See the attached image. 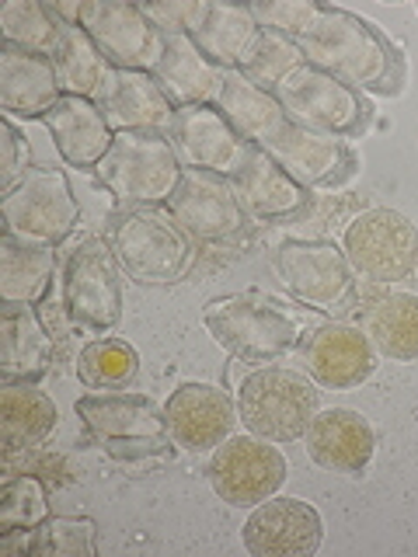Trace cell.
Here are the masks:
<instances>
[{
	"label": "cell",
	"instance_id": "1",
	"mask_svg": "<svg viewBox=\"0 0 418 557\" xmlns=\"http://www.w3.org/2000/svg\"><path fill=\"white\" fill-rule=\"evenodd\" d=\"M304 60L328 70V74L342 77L353 84L356 91H380V95H397L405 66H401L397 49L373 22L321 4V14L314 17V25L296 39Z\"/></svg>",
	"mask_w": 418,
	"mask_h": 557
},
{
	"label": "cell",
	"instance_id": "2",
	"mask_svg": "<svg viewBox=\"0 0 418 557\" xmlns=\"http://www.w3.org/2000/svg\"><path fill=\"white\" fill-rule=\"evenodd\" d=\"M209 335L241 362H272L304 338V318L261 293L220 296L206 307Z\"/></svg>",
	"mask_w": 418,
	"mask_h": 557
},
{
	"label": "cell",
	"instance_id": "3",
	"mask_svg": "<svg viewBox=\"0 0 418 557\" xmlns=\"http://www.w3.org/2000/svg\"><path fill=\"white\" fill-rule=\"evenodd\" d=\"M112 255L136 283L161 286L185 278L196 261V240L164 209L136 206L112 220Z\"/></svg>",
	"mask_w": 418,
	"mask_h": 557
},
{
	"label": "cell",
	"instance_id": "4",
	"mask_svg": "<svg viewBox=\"0 0 418 557\" xmlns=\"http://www.w3.org/2000/svg\"><path fill=\"white\" fill-rule=\"evenodd\" d=\"M98 182L112 191L119 202L157 206L168 202L179 188L185 164L179 150L161 133H115L109 153L101 157Z\"/></svg>",
	"mask_w": 418,
	"mask_h": 557
},
{
	"label": "cell",
	"instance_id": "5",
	"mask_svg": "<svg viewBox=\"0 0 418 557\" xmlns=\"http://www.w3.org/2000/svg\"><path fill=\"white\" fill-rule=\"evenodd\" d=\"M237 414L248 432L272 443H293L318 414V387L286 366H258L237 387Z\"/></svg>",
	"mask_w": 418,
	"mask_h": 557
},
{
	"label": "cell",
	"instance_id": "6",
	"mask_svg": "<svg viewBox=\"0 0 418 557\" xmlns=\"http://www.w3.org/2000/svg\"><path fill=\"white\" fill-rule=\"evenodd\" d=\"M77 414L87 432L104 446L112 460H144L171 457V435L164 422V408L139 394H84L77 400Z\"/></svg>",
	"mask_w": 418,
	"mask_h": 557
},
{
	"label": "cell",
	"instance_id": "7",
	"mask_svg": "<svg viewBox=\"0 0 418 557\" xmlns=\"http://www.w3.org/2000/svg\"><path fill=\"white\" fill-rule=\"evenodd\" d=\"M272 95L293 122H300L314 133L356 139L373 122V104L362 98V91L314 63L296 66Z\"/></svg>",
	"mask_w": 418,
	"mask_h": 557
},
{
	"label": "cell",
	"instance_id": "8",
	"mask_svg": "<svg viewBox=\"0 0 418 557\" xmlns=\"http://www.w3.org/2000/svg\"><path fill=\"white\" fill-rule=\"evenodd\" d=\"M0 209H4V234L42 248H57L81 223V202L63 168H28L22 182L4 191Z\"/></svg>",
	"mask_w": 418,
	"mask_h": 557
},
{
	"label": "cell",
	"instance_id": "9",
	"mask_svg": "<svg viewBox=\"0 0 418 557\" xmlns=\"http://www.w3.org/2000/svg\"><path fill=\"white\" fill-rule=\"evenodd\" d=\"M342 251L359 278H370L373 286H394L415 272L418 231L397 209L370 206L345 223Z\"/></svg>",
	"mask_w": 418,
	"mask_h": 557
},
{
	"label": "cell",
	"instance_id": "10",
	"mask_svg": "<svg viewBox=\"0 0 418 557\" xmlns=\"http://www.w3.org/2000/svg\"><path fill=\"white\" fill-rule=\"evenodd\" d=\"M206 478L226 505L255 509L266 498L279 495V487L290 478V463L279 443L261 440L255 432H241L213 449Z\"/></svg>",
	"mask_w": 418,
	"mask_h": 557
},
{
	"label": "cell",
	"instance_id": "11",
	"mask_svg": "<svg viewBox=\"0 0 418 557\" xmlns=\"http://www.w3.org/2000/svg\"><path fill=\"white\" fill-rule=\"evenodd\" d=\"M63 310L77 327L112 331L122 318V265L112 244L84 240L63 265Z\"/></svg>",
	"mask_w": 418,
	"mask_h": 557
},
{
	"label": "cell",
	"instance_id": "12",
	"mask_svg": "<svg viewBox=\"0 0 418 557\" xmlns=\"http://www.w3.org/2000/svg\"><path fill=\"white\" fill-rule=\"evenodd\" d=\"M272 265L296 300L314 310H342L356 293V269L331 240H286Z\"/></svg>",
	"mask_w": 418,
	"mask_h": 557
},
{
	"label": "cell",
	"instance_id": "13",
	"mask_svg": "<svg viewBox=\"0 0 418 557\" xmlns=\"http://www.w3.org/2000/svg\"><path fill=\"white\" fill-rule=\"evenodd\" d=\"M77 25L91 35L95 46L109 57L112 66L122 70H147L161 63L168 35L157 28L139 4H122V0H81Z\"/></svg>",
	"mask_w": 418,
	"mask_h": 557
},
{
	"label": "cell",
	"instance_id": "14",
	"mask_svg": "<svg viewBox=\"0 0 418 557\" xmlns=\"http://www.w3.org/2000/svg\"><path fill=\"white\" fill-rule=\"evenodd\" d=\"M307 376L324 391H353L380 366V352L362 327L345 321H321L300 342Z\"/></svg>",
	"mask_w": 418,
	"mask_h": 557
},
{
	"label": "cell",
	"instance_id": "15",
	"mask_svg": "<svg viewBox=\"0 0 418 557\" xmlns=\"http://www.w3.org/2000/svg\"><path fill=\"white\" fill-rule=\"evenodd\" d=\"M258 147L275 157L304 188H335L356 171V153L345 139L314 133L290 115Z\"/></svg>",
	"mask_w": 418,
	"mask_h": 557
},
{
	"label": "cell",
	"instance_id": "16",
	"mask_svg": "<svg viewBox=\"0 0 418 557\" xmlns=\"http://www.w3.org/2000/svg\"><path fill=\"white\" fill-rule=\"evenodd\" d=\"M168 213L185 226L192 240H231L248 223L231 178L196 168H185L179 188L168 199Z\"/></svg>",
	"mask_w": 418,
	"mask_h": 557
},
{
	"label": "cell",
	"instance_id": "17",
	"mask_svg": "<svg viewBox=\"0 0 418 557\" xmlns=\"http://www.w3.org/2000/svg\"><path fill=\"white\" fill-rule=\"evenodd\" d=\"M241 536L255 557H310L324 540V522L310 502L272 495L255 505Z\"/></svg>",
	"mask_w": 418,
	"mask_h": 557
},
{
	"label": "cell",
	"instance_id": "18",
	"mask_svg": "<svg viewBox=\"0 0 418 557\" xmlns=\"http://www.w3.org/2000/svg\"><path fill=\"white\" fill-rule=\"evenodd\" d=\"M164 422L171 443L179 449L206 453L217 449L223 440H231L241 414H237V400L223 387H213V383H182L168 397Z\"/></svg>",
	"mask_w": 418,
	"mask_h": 557
},
{
	"label": "cell",
	"instance_id": "19",
	"mask_svg": "<svg viewBox=\"0 0 418 557\" xmlns=\"http://www.w3.org/2000/svg\"><path fill=\"white\" fill-rule=\"evenodd\" d=\"M168 139L179 150L182 164L223 174V178H234V171L251 150L248 139L226 122L217 104H185V109H179Z\"/></svg>",
	"mask_w": 418,
	"mask_h": 557
},
{
	"label": "cell",
	"instance_id": "20",
	"mask_svg": "<svg viewBox=\"0 0 418 557\" xmlns=\"http://www.w3.org/2000/svg\"><path fill=\"white\" fill-rule=\"evenodd\" d=\"M104 119L115 133H161L168 136L174 126V115H179V104H174L161 81L147 70H122L115 66L109 84L98 98Z\"/></svg>",
	"mask_w": 418,
	"mask_h": 557
},
{
	"label": "cell",
	"instance_id": "21",
	"mask_svg": "<svg viewBox=\"0 0 418 557\" xmlns=\"http://www.w3.org/2000/svg\"><path fill=\"white\" fill-rule=\"evenodd\" d=\"M310 460L331 474L359 478L373 463L377 435L373 425L353 408H318L304 432Z\"/></svg>",
	"mask_w": 418,
	"mask_h": 557
},
{
	"label": "cell",
	"instance_id": "22",
	"mask_svg": "<svg viewBox=\"0 0 418 557\" xmlns=\"http://www.w3.org/2000/svg\"><path fill=\"white\" fill-rule=\"evenodd\" d=\"M234 196L241 199L244 213L255 220H293L310 206V188H304L293 174L251 144L244 164L231 178Z\"/></svg>",
	"mask_w": 418,
	"mask_h": 557
},
{
	"label": "cell",
	"instance_id": "23",
	"mask_svg": "<svg viewBox=\"0 0 418 557\" xmlns=\"http://www.w3.org/2000/svg\"><path fill=\"white\" fill-rule=\"evenodd\" d=\"M42 122L63 161L81 171L98 168L115 139V129L109 126V119H104L101 104L81 95H63L42 115Z\"/></svg>",
	"mask_w": 418,
	"mask_h": 557
},
{
	"label": "cell",
	"instance_id": "24",
	"mask_svg": "<svg viewBox=\"0 0 418 557\" xmlns=\"http://www.w3.org/2000/svg\"><path fill=\"white\" fill-rule=\"evenodd\" d=\"M63 98L57 63L39 52L0 49V109L22 119H42Z\"/></svg>",
	"mask_w": 418,
	"mask_h": 557
},
{
	"label": "cell",
	"instance_id": "25",
	"mask_svg": "<svg viewBox=\"0 0 418 557\" xmlns=\"http://www.w3.org/2000/svg\"><path fill=\"white\" fill-rule=\"evenodd\" d=\"M223 74L226 70L209 60L192 35H168L164 57L153 66V77L161 81L164 95L179 109H185V104H213Z\"/></svg>",
	"mask_w": 418,
	"mask_h": 557
},
{
	"label": "cell",
	"instance_id": "26",
	"mask_svg": "<svg viewBox=\"0 0 418 557\" xmlns=\"http://www.w3.org/2000/svg\"><path fill=\"white\" fill-rule=\"evenodd\" d=\"M52 366V335L39 310L28 304L0 310V373L4 380L35 383Z\"/></svg>",
	"mask_w": 418,
	"mask_h": 557
},
{
	"label": "cell",
	"instance_id": "27",
	"mask_svg": "<svg viewBox=\"0 0 418 557\" xmlns=\"http://www.w3.org/2000/svg\"><path fill=\"white\" fill-rule=\"evenodd\" d=\"M362 331L380 356L394 362H418V293H373L362 304Z\"/></svg>",
	"mask_w": 418,
	"mask_h": 557
},
{
	"label": "cell",
	"instance_id": "28",
	"mask_svg": "<svg viewBox=\"0 0 418 557\" xmlns=\"http://www.w3.org/2000/svg\"><path fill=\"white\" fill-rule=\"evenodd\" d=\"M57 400L35 387V383H0V443H4V453L42 446L52 429H57Z\"/></svg>",
	"mask_w": 418,
	"mask_h": 557
},
{
	"label": "cell",
	"instance_id": "29",
	"mask_svg": "<svg viewBox=\"0 0 418 557\" xmlns=\"http://www.w3.org/2000/svg\"><path fill=\"white\" fill-rule=\"evenodd\" d=\"M52 272H57V251L4 234L0 240V300L4 307H35L46 296Z\"/></svg>",
	"mask_w": 418,
	"mask_h": 557
},
{
	"label": "cell",
	"instance_id": "30",
	"mask_svg": "<svg viewBox=\"0 0 418 557\" xmlns=\"http://www.w3.org/2000/svg\"><path fill=\"white\" fill-rule=\"evenodd\" d=\"M217 109L226 115V122L248 139V144H261L279 122L286 119V109L279 104L272 91H261L258 84H251L241 70H226L220 95H217Z\"/></svg>",
	"mask_w": 418,
	"mask_h": 557
},
{
	"label": "cell",
	"instance_id": "31",
	"mask_svg": "<svg viewBox=\"0 0 418 557\" xmlns=\"http://www.w3.org/2000/svg\"><path fill=\"white\" fill-rule=\"evenodd\" d=\"M57 74H60V84H63V95H81V98H91L98 101L104 84L112 77V63L109 57L95 46V39L87 35L81 25H63V39H60V49L57 57Z\"/></svg>",
	"mask_w": 418,
	"mask_h": 557
},
{
	"label": "cell",
	"instance_id": "32",
	"mask_svg": "<svg viewBox=\"0 0 418 557\" xmlns=\"http://www.w3.org/2000/svg\"><path fill=\"white\" fill-rule=\"evenodd\" d=\"M261 25L255 22L251 8H237V4H209L206 22L199 32H192L196 46L206 52L209 60L223 70H241L244 52L251 49L258 39Z\"/></svg>",
	"mask_w": 418,
	"mask_h": 557
},
{
	"label": "cell",
	"instance_id": "33",
	"mask_svg": "<svg viewBox=\"0 0 418 557\" xmlns=\"http://www.w3.org/2000/svg\"><path fill=\"white\" fill-rule=\"evenodd\" d=\"M63 17L52 4L39 0H11L0 11V28H4V46L39 52V57H57L63 39Z\"/></svg>",
	"mask_w": 418,
	"mask_h": 557
},
{
	"label": "cell",
	"instance_id": "34",
	"mask_svg": "<svg viewBox=\"0 0 418 557\" xmlns=\"http://www.w3.org/2000/svg\"><path fill=\"white\" fill-rule=\"evenodd\" d=\"M139 373V356L136 348L119 342V338H98L87 342L77 356V376L84 387L91 391H119L130 387Z\"/></svg>",
	"mask_w": 418,
	"mask_h": 557
},
{
	"label": "cell",
	"instance_id": "35",
	"mask_svg": "<svg viewBox=\"0 0 418 557\" xmlns=\"http://www.w3.org/2000/svg\"><path fill=\"white\" fill-rule=\"evenodd\" d=\"M304 63L307 60H304L300 46H296V39H290V35H283V32L261 28L258 39L251 42V49L244 52L241 74L251 84H258L261 91H275V87Z\"/></svg>",
	"mask_w": 418,
	"mask_h": 557
},
{
	"label": "cell",
	"instance_id": "36",
	"mask_svg": "<svg viewBox=\"0 0 418 557\" xmlns=\"http://www.w3.org/2000/svg\"><path fill=\"white\" fill-rule=\"evenodd\" d=\"M25 554H57V557H95L98 550V527L87 516H49L42 527L25 533Z\"/></svg>",
	"mask_w": 418,
	"mask_h": 557
},
{
	"label": "cell",
	"instance_id": "37",
	"mask_svg": "<svg viewBox=\"0 0 418 557\" xmlns=\"http://www.w3.org/2000/svg\"><path fill=\"white\" fill-rule=\"evenodd\" d=\"M49 519V487L35 474H8L0 487V536L28 533Z\"/></svg>",
	"mask_w": 418,
	"mask_h": 557
},
{
	"label": "cell",
	"instance_id": "38",
	"mask_svg": "<svg viewBox=\"0 0 418 557\" xmlns=\"http://www.w3.org/2000/svg\"><path fill=\"white\" fill-rule=\"evenodd\" d=\"M251 14L261 28L283 32L290 39H300V35L314 25V17L321 14V4H314V0H269V4H251Z\"/></svg>",
	"mask_w": 418,
	"mask_h": 557
},
{
	"label": "cell",
	"instance_id": "39",
	"mask_svg": "<svg viewBox=\"0 0 418 557\" xmlns=\"http://www.w3.org/2000/svg\"><path fill=\"white\" fill-rule=\"evenodd\" d=\"M213 0H164V4H139L164 35H192L206 22Z\"/></svg>",
	"mask_w": 418,
	"mask_h": 557
},
{
	"label": "cell",
	"instance_id": "40",
	"mask_svg": "<svg viewBox=\"0 0 418 557\" xmlns=\"http://www.w3.org/2000/svg\"><path fill=\"white\" fill-rule=\"evenodd\" d=\"M0 136H4V171H0V185H4V191H11L17 182H22V174L28 171V144L22 139V133L14 129L11 115H4Z\"/></svg>",
	"mask_w": 418,
	"mask_h": 557
},
{
	"label": "cell",
	"instance_id": "41",
	"mask_svg": "<svg viewBox=\"0 0 418 557\" xmlns=\"http://www.w3.org/2000/svg\"><path fill=\"white\" fill-rule=\"evenodd\" d=\"M415 269H418V261H415Z\"/></svg>",
	"mask_w": 418,
	"mask_h": 557
}]
</instances>
